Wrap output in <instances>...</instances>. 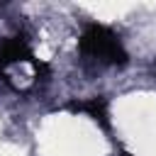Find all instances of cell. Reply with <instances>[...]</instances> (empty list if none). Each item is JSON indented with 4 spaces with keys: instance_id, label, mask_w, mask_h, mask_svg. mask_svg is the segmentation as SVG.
<instances>
[{
    "instance_id": "3",
    "label": "cell",
    "mask_w": 156,
    "mask_h": 156,
    "mask_svg": "<svg viewBox=\"0 0 156 156\" xmlns=\"http://www.w3.org/2000/svg\"><path fill=\"white\" fill-rule=\"evenodd\" d=\"M68 110H71V112H83V115H88V117H90V119H95L105 132L110 129V119H107V102H105V98H100V95L88 98V100L68 102Z\"/></svg>"
},
{
    "instance_id": "4",
    "label": "cell",
    "mask_w": 156,
    "mask_h": 156,
    "mask_svg": "<svg viewBox=\"0 0 156 156\" xmlns=\"http://www.w3.org/2000/svg\"><path fill=\"white\" fill-rule=\"evenodd\" d=\"M119 156H132V154H127V151H122V154H119Z\"/></svg>"
},
{
    "instance_id": "2",
    "label": "cell",
    "mask_w": 156,
    "mask_h": 156,
    "mask_svg": "<svg viewBox=\"0 0 156 156\" xmlns=\"http://www.w3.org/2000/svg\"><path fill=\"white\" fill-rule=\"evenodd\" d=\"M17 63L37 66V58H34V54H32V49H29L24 37H10L0 46V71H5L10 66H17Z\"/></svg>"
},
{
    "instance_id": "1",
    "label": "cell",
    "mask_w": 156,
    "mask_h": 156,
    "mask_svg": "<svg viewBox=\"0 0 156 156\" xmlns=\"http://www.w3.org/2000/svg\"><path fill=\"white\" fill-rule=\"evenodd\" d=\"M78 51L85 58H93V61H100V63H107V66H124L127 58H129L119 37L112 29L95 24V22L85 24V29L78 39Z\"/></svg>"
}]
</instances>
